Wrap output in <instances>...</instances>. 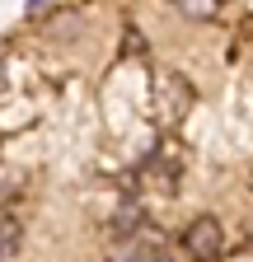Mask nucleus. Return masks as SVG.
I'll return each instance as SVG.
<instances>
[{
  "mask_svg": "<svg viewBox=\"0 0 253 262\" xmlns=\"http://www.w3.org/2000/svg\"><path fill=\"white\" fill-rule=\"evenodd\" d=\"M183 253L193 262H216L220 253H225V225H220L216 215H197L183 229Z\"/></svg>",
  "mask_w": 253,
  "mask_h": 262,
  "instance_id": "nucleus-2",
  "label": "nucleus"
},
{
  "mask_svg": "<svg viewBox=\"0 0 253 262\" xmlns=\"http://www.w3.org/2000/svg\"><path fill=\"white\" fill-rule=\"evenodd\" d=\"M43 10H52V0H28V14H33V19H38Z\"/></svg>",
  "mask_w": 253,
  "mask_h": 262,
  "instance_id": "nucleus-8",
  "label": "nucleus"
},
{
  "mask_svg": "<svg viewBox=\"0 0 253 262\" xmlns=\"http://www.w3.org/2000/svg\"><path fill=\"white\" fill-rule=\"evenodd\" d=\"M113 234H117V239H126V234H141V206L132 202V196H126V202L113 211Z\"/></svg>",
  "mask_w": 253,
  "mask_h": 262,
  "instance_id": "nucleus-4",
  "label": "nucleus"
},
{
  "mask_svg": "<svg viewBox=\"0 0 253 262\" xmlns=\"http://www.w3.org/2000/svg\"><path fill=\"white\" fill-rule=\"evenodd\" d=\"M19 239H24V229H19V220H10V215H0V262H10V257L19 253Z\"/></svg>",
  "mask_w": 253,
  "mask_h": 262,
  "instance_id": "nucleus-5",
  "label": "nucleus"
},
{
  "mask_svg": "<svg viewBox=\"0 0 253 262\" xmlns=\"http://www.w3.org/2000/svg\"><path fill=\"white\" fill-rule=\"evenodd\" d=\"M141 47H145V42H141V33H136V28H126V42H122V56H136Z\"/></svg>",
  "mask_w": 253,
  "mask_h": 262,
  "instance_id": "nucleus-7",
  "label": "nucleus"
},
{
  "mask_svg": "<svg viewBox=\"0 0 253 262\" xmlns=\"http://www.w3.org/2000/svg\"><path fill=\"white\" fill-rule=\"evenodd\" d=\"M108 262H155L150 239H145V234H126V239H117L113 253H108Z\"/></svg>",
  "mask_w": 253,
  "mask_h": 262,
  "instance_id": "nucleus-3",
  "label": "nucleus"
},
{
  "mask_svg": "<svg viewBox=\"0 0 253 262\" xmlns=\"http://www.w3.org/2000/svg\"><path fill=\"white\" fill-rule=\"evenodd\" d=\"M0 84H5V61H0Z\"/></svg>",
  "mask_w": 253,
  "mask_h": 262,
  "instance_id": "nucleus-9",
  "label": "nucleus"
},
{
  "mask_svg": "<svg viewBox=\"0 0 253 262\" xmlns=\"http://www.w3.org/2000/svg\"><path fill=\"white\" fill-rule=\"evenodd\" d=\"M178 5V14H187V19H216L220 14V0H174Z\"/></svg>",
  "mask_w": 253,
  "mask_h": 262,
  "instance_id": "nucleus-6",
  "label": "nucleus"
},
{
  "mask_svg": "<svg viewBox=\"0 0 253 262\" xmlns=\"http://www.w3.org/2000/svg\"><path fill=\"white\" fill-rule=\"evenodd\" d=\"M187 108H193V84H187L178 71H160L150 80V117L160 131L178 126L187 117Z\"/></svg>",
  "mask_w": 253,
  "mask_h": 262,
  "instance_id": "nucleus-1",
  "label": "nucleus"
}]
</instances>
